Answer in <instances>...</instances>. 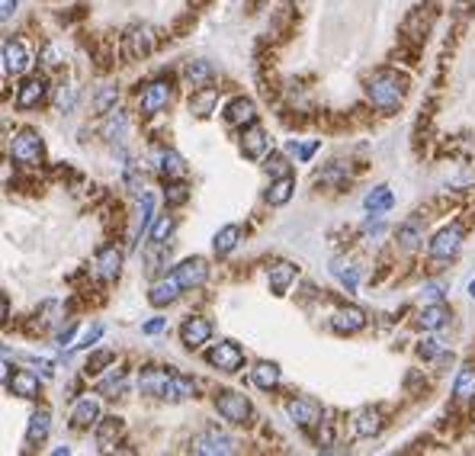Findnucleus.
<instances>
[{
  "label": "nucleus",
  "instance_id": "nucleus-1",
  "mask_svg": "<svg viewBox=\"0 0 475 456\" xmlns=\"http://www.w3.org/2000/svg\"><path fill=\"white\" fill-rule=\"evenodd\" d=\"M138 392L141 395H151V398H164V402H183V398L196 395V382L186 376H177V373L148 366L138 376Z\"/></svg>",
  "mask_w": 475,
  "mask_h": 456
},
{
  "label": "nucleus",
  "instance_id": "nucleus-2",
  "mask_svg": "<svg viewBox=\"0 0 475 456\" xmlns=\"http://www.w3.org/2000/svg\"><path fill=\"white\" fill-rule=\"evenodd\" d=\"M366 100H369L379 113L392 116V113H398V106H402V100H404V83L398 81V74H392V71H379V74L369 77V83H366Z\"/></svg>",
  "mask_w": 475,
  "mask_h": 456
},
{
  "label": "nucleus",
  "instance_id": "nucleus-3",
  "mask_svg": "<svg viewBox=\"0 0 475 456\" xmlns=\"http://www.w3.org/2000/svg\"><path fill=\"white\" fill-rule=\"evenodd\" d=\"M215 411L231 424H247L250 415H254V405H250L247 395L231 389H218L215 392Z\"/></svg>",
  "mask_w": 475,
  "mask_h": 456
},
{
  "label": "nucleus",
  "instance_id": "nucleus-4",
  "mask_svg": "<svg viewBox=\"0 0 475 456\" xmlns=\"http://www.w3.org/2000/svg\"><path fill=\"white\" fill-rule=\"evenodd\" d=\"M45 154V145H42V135L36 128H19L16 138H13V148H10V158L23 167H36Z\"/></svg>",
  "mask_w": 475,
  "mask_h": 456
},
{
  "label": "nucleus",
  "instance_id": "nucleus-5",
  "mask_svg": "<svg viewBox=\"0 0 475 456\" xmlns=\"http://www.w3.org/2000/svg\"><path fill=\"white\" fill-rule=\"evenodd\" d=\"M205 363L215 366L218 373H238L244 363V350L235 344V340H218L205 350Z\"/></svg>",
  "mask_w": 475,
  "mask_h": 456
},
{
  "label": "nucleus",
  "instance_id": "nucleus-6",
  "mask_svg": "<svg viewBox=\"0 0 475 456\" xmlns=\"http://www.w3.org/2000/svg\"><path fill=\"white\" fill-rule=\"evenodd\" d=\"M193 453H203V456H231L238 453V443L231 440L228 434H222L218 427H209L193 440Z\"/></svg>",
  "mask_w": 475,
  "mask_h": 456
},
{
  "label": "nucleus",
  "instance_id": "nucleus-7",
  "mask_svg": "<svg viewBox=\"0 0 475 456\" xmlns=\"http://www.w3.org/2000/svg\"><path fill=\"white\" fill-rule=\"evenodd\" d=\"M459 248H462V228L459 225H446V228H440L430 238L427 254L434 257V260H449V257L459 254Z\"/></svg>",
  "mask_w": 475,
  "mask_h": 456
},
{
  "label": "nucleus",
  "instance_id": "nucleus-8",
  "mask_svg": "<svg viewBox=\"0 0 475 456\" xmlns=\"http://www.w3.org/2000/svg\"><path fill=\"white\" fill-rule=\"evenodd\" d=\"M45 93H48V83H45V77L42 74H29V77H23V83L16 87V100H13V106L16 109H36L39 103L45 100Z\"/></svg>",
  "mask_w": 475,
  "mask_h": 456
},
{
  "label": "nucleus",
  "instance_id": "nucleus-9",
  "mask_svg": "<svg viewBox=\"0 0 475 456\" xmlns=\"http://www.w3.org/2000/svg\"><path fill=\"white\" fill-rule=\"evenodd\" d=\"M286 415L292 424H299V427H315V424H321V417H325V411H321V405L315 402V398H289L286 402Z\"/></svg>",
  "mask_w": 475,
  "mask_h": 456
},
{
  "label": "nucleus",
  "instance_id": "nucleus-10",
  "mask_svg": "<svg viewBox=\"0 0 475 456\" xmlns=\"http://www.w3.org/2000/svg\"><path fill=\"white\" fill-rule=\"evenodd\" d=\"M173 276L180 280L183 289H199L209 280V263H205V257H186V260H180L173 267Z\"/></svg>",
  "mask_w": 475,
  "mask_h": 456
},
{
  "label": "nucleus",
  "instance_id": "nucleus-11",
  "mask_svg": "<svg viewBox=\"0 0 475 456\" xmlns=\"http://www.w3.org/2000/svg\"><path fill=\"white\" fill-rule=\"evenodd\" d=\"M212 338V325L209 318H199V315H190V318L180 325V344L186 347V350H199L203 344H209Z\"/></svg>",
  "mask_w": 475,
  "mask_h": 456
},
{
  "label": "nucleus",
  "instance_id": "nucleus-12",
  "mask_svg": "<svg viewBox=\"0 0 475 456\" xmlns=\"http://www.w3.org/2000/svg\"><path fill=\"white\" fill-rule=\"evenodd\" d=\"M154 49H158V36H154L151 26H135V29L126 36V51H128V58H135V61L148 58Z\"/></svg>",
  "mask_w": 475,
  "mask_h": 456
},
{
  "label": "nucleus",
  "instance_id": "nucleus-13",
  "mask_svg": "<svg viewBox=\"0 0 475 456\" xmlns=\"http://www.w3.org/2000/svg\"><path fill=\"white\" fill-rule=\"evenodd\" d=\"M170 103V83L167 81H151L145 90H141V100H138V109L141 116H154Z\"/></svg>",
  "mask_w": 475,
  "mask_h": 456
},
{
  "label": "nucleus",
  "instance_id": "nucleus-14",
  "mask_svg": "<svg viewBox=\"0 0 475 456\" xmlns=\"http://www.w3.org/2000/svg\"><path fill=\"white\" fill-rule=\"evenodd\" d=\"M241 151H244V158H250V161H263L270 154V135L263 132L257 122H250L241 132Z\"/></svg>",
  "mask_w": 475,
  "mask_h": 456
},
{
  "label": "nucleus",
  "instance_id": "nucleus-15",
  "mask_svg": "<svg viewBox=\"0 0 475 456\" xmlns=\"http://www.w3.org/2000/svg\"><path fill=\"white\" fill-rule=\"evenodd\" d=\"M154 167H158V173L160 177H167V180H180V177H186V161L180 158L173 148H154Z\"/></svg>",
  "mask_w": 475,
  "mask_h": 456
},
{
  "label": "nucleus",
  "instance_id": "nucleus-16",
  "mask_svg": "<svg viewBox=\"0 0 475 456\" xmlns=\"http://www.w3.org/2000/svg\"><path fill=\"white\" fill-rule=\"evenodd\" d=\"M180 293H183V286H180L177 276H160L158 283H151V293H148V302H151L154 308H164V305H173V302L180 299Z\"/></svg>",
  "mask_w": 475,
  "mask_h": 456
},
{
  "label": "nucleus",
  "instance_id": "nucleus-17",
  "mask_svg": "<svg viewBox=\"0 0 475 456\" xmlns=\"http://www.w3.org/2000/svg\"><path fill=\"white\" fill-rule=\"evenodd\" d=\"M29 51H26V45L23 42H16V39H6L4 42V74H13V77H19V74H26L29 71Z\"/></svg>",
  "mask_w": 475,
  "mask_h": 456
},
{
  "label": "nucleus",
  "instance_id": "nucleus-18",
  "mask_svg": "<svg viewBox=\"0 0 475 456\" xmlns=\"http://www.w3.org/2000/svg\"><path fill=\"white\" fill-rule=\"evenodd\" d=\"M4 382H6V389L19 398H39V389H42L39 376L29 370H16L13 376H4Z\"/></svg>",
  "mask_w": 475,
  "mask_h": 456
},
{
  "label": "nucleus",
  "instance_id": "nucleus-19",
  "mask_svg": "<svg viewBox=\"0 0 475 456\" xmlns=\"http://www.w3.org/2000/svg\"><path fill=\"white\" fill-rule=\"evenodd\" d=\"M257 119V106L247 96H235V100L225 103V122L228 126H250Z\"/></svg>",
  "mask_w": 475,
  "mask_h": 456
},
{
  "label": "nucleus",
  "instance_id": "nucleus-20",
  "mask_svg": "<svg viewBox=\"0 0 475 456\" xmlns=\"http://www.w3.org/2000/svg\"><path fill=\"white\" fill-rule=\"evenodd\" d=\"M331 328L337 334H357V331H363V328H366V315L359 312V308H353V305H344V308H337V312L331 315Z\"/></svg>",
  "mask_w": 475,
  "mask_h": 456
},
{
  "label": "nucleus",
  "instance_id": "nucleus-21",
  "mask_svg": "<svg viewBox=\"0 0 475 456\" xmlns=\"http://www.w3.org/2000/svg\"><path fill=\"white\" fill-rule=\"evenodd\" d=\"M122 250L116 248V244H106V248L96 250V273L103 276V280H116V276L122 273Z\"/></svg>",
  "mask_w": 475,
  "mask_h": 456
},
{
  "label": "nucleus",
  "instance_id": "nucleus-22",
  "mask_svg": "<svg viewBox=\"0 0 475 456\" xmlns=\"http://www.w3.org/2000/svg\"><path fill=\"white\" fill-rule=\"evenodd\" d=\"M96 421H100V402H96L93 395L81 398V402L74 405V411H71V427L87 430V427H93Z\"/></svg>",
  "mask_w": 475,
  "mask_h": 456
},
{
  "label": "nucleus",
  "instance_id": "nucleus-23",
  "mask_svg": "<svg viewBox=\"0 0 475 456\" xmlns=\"http://www.w3.org/2000/svg\"><path fill=\"white\" fill-rule=\"evenodd\" d=\"M267 283H270V293H273V295H286L289 286L295 283V267L289 260L273 263V267H270V273H267Z\"/></svg>",
  "mask_w": 475,
  "mask_h": 456
},
{
  "label": "nucleus",
  "instance_id": "nucleus-24",
  "mask_svg": "<svg viewBox=\"0 0 475 456\" xmlns=\"http://www.w3.org/2000/svg\"><path fill=\"white\" fill-rule=\"evenodd\" d=\"M154 196L151 193H145L141 196V209H138V218H135V228H132V248H138V241L151 231V225H154Z\"/></svg>",
  "mask_w": 475,
  "mask_h": 456
},
{
  "label": "nucleus",
  "instance_id": "nucleus-25",
  "mask_svg": "<svg viewBox=\"0 0 475 456\" xmlns=\"http://www.w3.org/2000/svg\"><path fill=\"white\" fill-rule=\"evenodd\" d=\"M379 430H382V417H379L376 408H359L357 415H353V434L357 437L369 440V437H376Z\"/></svg>",
  "mask_w": 475,
  "mask_h": 456
},
{
  "label": "nucleus",
  "instance_id": "nucleus-26",
  "mask_svg": "<svg viewBox=\"0 0 475 456\" xmlns=\"http://www.w3.org/2000/svg\"><path fill=\"white\" fill-rule=\"evenodd\" d=\"M48 430H51V411H48V408L32 411L29 424H26V443H29V447L42 443L45 437H48Z\"/></svg>",
  "mask_w": 475,
  "mask_h": 456
},
{
  "label": "nucleus",
  "instance_id": "nucleus-27",
  "mask_svg": "<svg viewBox=\"0 0 475 456\" xmlns=\"http://www.w3.org/2000/svg\"><path fill=\"white\" fill-rule=\"evenodd\" d=\"M453 395H456V402H472L475 398V363L459 366L456 382H453Z\"/></svg>",
  "mask_w": 475,
  "mask_h": 456
},
{
  "label": "nucleus",
  "instance_id": "nucleus-28",
  "mask_svg": "<svg viewBox=\"0 0 475 456\" xmlns=\"http://www.w3.org/2000/svg\"><path fill=\"white\" fill-rule=\"evenodd\" d=\"M250 379H254L257 389L273 392L276 385H280V366L270 363V360H260V363H254V370H250Z\"/></svg>",
  "mask_w": 475,
  "mask_h": 456
},
{
  "label": "nucleus",
  "instance_id": "nucleus-29",
  "mask_svg": "<svg viewBox=\"0 0 475 456\" xmlns=\"http://www.w3.org/2000/svg\"><path fill=\"white\" fill-rule=\"evenodd\" d=\"M449 321V308L443 305V302H434V305H424L421 315H417V325L424 328V331H440L443 325Z\"/></svg>",
  "mask_w": 475,
  "mask_h": 456
},
{
  "label": "nucleus",
  "instance_id": "nucleus-30",
  "mask_svg": "<svg viewBox=\"0 0 475 456\" xmlns=\"http://www.w3.org/2000/svg\"><path fill=\"white\" fill-rule=\"evenodd\" d=\"M292 190H295V177L292 173H282V177H276L273 183H270V190H267V203L270 206H286L289 199H292Z\"/></svg>",
  "mask_w": 475,
  "mask_h": 456
},
{
  "label": "nucleus",
  "instance_id": "nucleus-31",
  "mask_svg": "<svg viewBox=\"0 0 475 456\" xmlns=\"http://www.w3.org/2000/svg\"><path fill=\"white\" fill-rule=\"evenodd\" d=\"M183 77H186V83H193V87H205V83L215 77V68H212V61L196 58V61L183 64Z\"/></svg>",
  "mask_w": 475,
  "mask_h": 456
},
{
  "label": "nucleus",
  "instance_id": "nucleus-32",
  "mask_svg": "<svg viewBox=\"0 0 475 456\" xmlns=\"http://www.w3.org/2000/svg\"><path fill=\"white\" fill-rule=\"evenodd\" d=\"M126 389H128L126 370H109V376H103L100 382H96V395H103V398H116V395H122Z\"/></svg>",
  "mask_w": 475,
  "mask_h": 456
},
{
  "label": "nucleus",
  "instance_id": "nucleus-33",
  "mask_svg": "<svg viewBox=\"0 0 475 456\" xmlns=\"http://www.w3.org/2000/svg\"><path fill=\"white\" fill-rule=\"evenodd\" d=\"M238 241H241V228H238V225H225V228H218L215 238H212V250H215L218 257H228L231 250L238 248Z\"/></svg>",
  "mask_w": 475,
  "mask_h": 456
},
{
  "label": "nucleus",
  "instance_id": "nucleus-34",
  "mask_svg": "<svg viewBox=\"0 0 475 456\" xmlns=\"http://www.w3.org/2000/svg\"><path fill=\"white\" fill-rule=\"evenodd\" d=\"M331 276L340 283V286L347 289V293H357V286H359V273H357V267L353 263H347V260H331Z\"/></svg>",
  "mask_w": 475,
  "mask_h": 456
},
{
  "label": "nucleus",
  "instance_id": "nucleus-35",
  "mask_svg": "<svg viewBox=\"0 0 475 456\" xmlns=\"http://www.w3.org/2000/svg\"><path fill=\"white\" fill-rule=\"evenodd\" d=\"M392 203H395V196H392L389 186H376V190H369V193H366V199H363V206H366V212H369V216H372V212H376V216L389 212Z\"/></svg>",
  "mask_w": 475,
  "mask_h": 456
},
{
  "label": "nucleus",
  "instance_id": "nucleus-36",
  "mask_svg": "<svg viewBox=\"0 0 475 456\" xmlns=\"http://www.w3.org/2000/svg\"><path fill=\"white\" fill-rule=\"evenodd\" d=\"M126 128H128V119L122 109H109V119L103 122V135H106L109 141H116V145H122V138H126Z\"/></svg>",
  "mask_w": 475,
  "mask_h": 456
},
{
  "label": "nucleus",
  "instance_id": "nucleus-37",
  "mask_svg": "<svg viewBox=\"0 0 475 456\" xmlns=\"http://www.w3.org/2000/svg\"><path fill=\"white\" fill-rule=\"evenodd\" d=\"M119 430H122V417H103L100 427H96V447L109 450V447H113V440L119 437Z\"/></svg>",
  "mask_w": 475,
  "mask_h": 456
},
{
  "label": "nucleus",
  "instance_id": "nucleus-38",
  "mask_svg": "<svg viewBox=\"0 0 475 456\" xmlns=\"http://www.w3.org/2000/svg\"><path fill=\"white\" fill-rule=\"evenodd\" d=\"M398 241H402V248L404 250H414L417 244L424 241V222H404L402 228H398Z\"/></svg>",
  "mask_w": 475,
  "mask_h": 456
},
{
  "label": "nucleus",
  "instance_id": "nucleus-39",
  "mask_svg": "<svg viewBox=\"0 0 475 456\" xmlns=\"http://www.w3.org/2000/svg\"><path fill=\"white\" fill-rule=\"evenodd\" d=\"M74 106H77V87L74 83H61L55 90V109L68 116V113H74Z\"/></svg>",
  "mask_w": 475,
  "mask_h": 456
},
{
  "label": "nucleus",
  "instance_id": "nucleus-40",
  "mask_svg": "<svg viewBox=\"0 0 475 456\" xmlns=\"http://www.w3.org/2000/svg\"><path fill=\"white\" fill-rule=\"evenodd\" d=\"M173 228H177V222H173V216H158L151 225V244H167V238L173 235Z\"/></svg>",
  "mask_w": 475,
  "mask_h": 456
},
{
  "label": "nucleus",
  "instance_id": "nucleus-41",
  "mask_svg": "<svg viewBox=\"0 0 475 456\" xmlns=\"http://www.w3.org/2000/svg\"><path fill=\"white\" fill-rule=\"evenodd\" d=\"M215 100H218L215 90H212V87H203V93L193 96V100H190V109H193L196 116H209V113H212V106H215Z\"/></svg>",
  "mask_w": 475,
  "mask_h": 456
},
{
  "label": "nucleus",
  "instance_id": "nucleus-42",
  "mask_svg": "<svg viewBox=\"0 0 475 456\" xmlns=\"http://www.w3.org/2000/svg\"><path fill=\"white\" fill-rule=\"evenodd\" d=\"M167 260H170V250H167V244H154L151 250H145V263H148V270H151V273L164 270Z\"/></svg>",
  "mask_w": 475,
  "mask_h": 456
},
{
  "label": "nucleus",
  "instance_id": "nucleus-43",
  "mask_svg": "<svg viewBox=\"0 0 475 456\" xmlns=\"http://www.w3.org/2000/svg\"><path fill=\"white\" fill-rule=\"evenodd\" d=\"M113 360H116L113 350H96V353H90V360H87V366H83V370H87V376H96V373H103L109 363H113Z\"/></svg>",
  "mask_w": 475,
  "mask_h": 456
},
{
  "label": "nucleus",
  "instance_id": "nucleus-44",
  "mask_svg": "<svg viewBox=\"0 0 475 456\" xmlns=\"http://www.w3.org/2000/svg\"><path fill=\"white\" fill-rule=\"evenodd\" d=\"M116 100H119V90L103 87L100 93H96V100H93V109H96V113H109V109H116Z\"/></svg>",
  "mask_w": 475,
  "mask_h": 456
},
{
  "label": "nucleus",
  "instance_id": "nucleus-45",
  "mask_svg": "<svg viewBox=\"0 0 475 456\" xmlns=\"http://www.w3.org/2000/svg\"><path fill=\"white\" fill-rule=\"evenodd\" d=\"M318 148H321L318 141H305V145H302V141H295V138H292V141H286V151L292 154L295 161H308L315 151H318Z\"/></svg>",
  "mask_w": 475,
  "mask_h": 456
},
{
  "label": "nucleus",
  "instance_id": "nucleus-46",
  "mask_svg": "<svg viewBox=\"0 0 475 456\" xmlns=\"http://www.w3.org/2000/svg\"><path fill=\"white\" fill-rule=\"evenodd\" d=\"M39 61H42L45 68H58V64L64 61V49H61L58 42H48V45L42 49V55H39Z\"/></svg>",
  "mask_w": 475,
  "mask_h": 456
},
{
  "label": "nucleus",
  "instance_id": "nucleus-47",
  "mask_svg": "<svg viewBox=\"0 0 475 456\" xmlns=\"http://www.w3.org/2000/svg\"><path fill=\"white\" fill-rule=\"evenodd\" d=\"M443 295H446L443 283H424V289H421V302H424V305H434V302H443Z\"/></svg>",
  "mask_w": 475,
  "mask_h": 456
},
{
  "label": "nucleus",
  "instance_id": "nucleus-48",
  "mask_svg": "<svg viewBox=\"0 0 475 456\" xmlns=\"http://www.w3.org/2000/svg\"><path fill=\"white\" fill-rule=\"evenodd\" d=\"M164 199H167V206H183L186 199H190V190H186L183 183H173L164 190Z\"/></svg>",
  "mask_w": 475,
  "mask_h": 456
},
{
  "label": "nucleus",
  "instance_id": "nucleus-49",
  "mask_svg": "<svg viewBox=\"0 0 475 456\" xmlns=\"http://www.w3.org/2000/svg\"><path fill=\"white\" fill-rule=\"evenodd\" d=\"M417 353H421L424 360H434V357H443V347H440V340L427 338V340H421V347H417Z\"/></svg>",
  "mask_w": 475,
  "mask_h": 456
},
{
  "label": "nucleus",
  "instance_id": "nucleus-50",
  "mask_svg": "<svg viewBox=\"0 0 475 456\" xmlns=\"http://www.w3.org/2000/svg\"><path fill=\"white\" fill-rule=\"evenodd\" d=\"M100 338H103V325H93V328H90V331L74 344V350H87V347H93Z\"/></svg>",
  "mask_w": 475,
  "mask_h": 456
},
{
  "label": "nucleus",
  "instance_id": "nucleus-51",
  "mask_svg": "<svg viewBox=\"0 0 475 456\" xmlns=\"http://www.w3.org/2000/svg\"><path fill=\"white\" fill-rule=\"evenodd\" d=\"M167 331V318H151L141 325V334H148V338H154V334H164Z\"/></svg>",
  "mask_w": 475,
  "mask_h": 456
},
{
  "label": "nucleus",
  "instance_id": "nucleus-52",
  "mask_svg": "<svg viewBox=\"0 0 475 456\" xmlns=\"http://www.w3.org/2000/svg\"><path fill=\"white\" fill-rule=\"evenodd\" d=\"M267 171H270V177H282V173H289V164L282 158H267Z\"/></svg>",
  "mask_w": 475,
  "mask_h": 456
},
{
  "label": "nucleus",
  "instance_id": "nucleus-53",
  "mask_svg": "<svg viewBox=\"0 0 475 456\" xmlns=\"http://www.w3.org/2000/svg\"><path fill=\"white\" fill-rule=\"evenodd\" d=\"M71 338H74V325H68L64 331H58V334H55V344L64 350V344H71Z\"/></svg>",
  "mask_w": 475,
  "mask_h": 456
},
{
  "label": "nucleus",
  "instance_id": "nucleus-54",
  "mask_svg": "<svg viewBox=\"0 0 475 456\" xmlns=\"http://www.w3.org/2000/svg\"><path fill=\"white\" fill-rule=\"evenodd\" d=\"M16 4H19V0H0V16L10 19V16H13V10H16Z\"/></svg>",
  "mask_w": 475,
  "mask_h": 456
},
{
  "label": "nucleus",
  "instance_id": "nucleus-55",
  "mask_svg": "<svg viewBox=\"0 0 475 456\" xmlns=\"http://www.w3.org/2000/svg\"><path fill=\"white\" fill-rule=\"evenodd\" d=\"M469 295H472V299H475V280L469 283Z\"/></svg>",
  "mask_w": 475,
  "mask_h": 456
}]
</instances>
